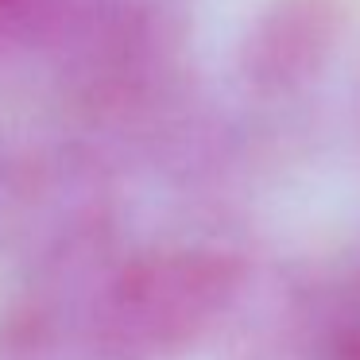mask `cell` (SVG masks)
I'll return each instance as SVG.
<instances>
[{"mask_svg":"<svg viewBox=\"0 0 360 360\" xmlns=\"http://www.w3.org/2000/svg\"><path fill=\"white\" fill-rule=\"evenodd\" d=\"M248 264L217 244L117 256L109 233L32 267L0 314V360H179L225 321Z\"/></svg>","mask_w":360,"mask_h":360,"instance_id":"cell-1","label":"cell"},{"mask_svg":"<svg viewBox=\"0 0 360 360\" xmlns=\"http://www.w3.org/2000/svg\"><path fill=\"white\" fill-rule=\"evenodd\" d=\"M190 24V0H66L51 39L89 86L128 94L163 74Z\"/></svg>","mask_w":360,"mask_h":360,"instance_id":"cell-2","label":"cell"},{"mask_svg":"<svg viewBox=\"0 0 360 360\" xmlns=\"http://www.w3.org/2000/svg\"><path fill=\"white\" fill-rule=\"evenodd\" d=\"M341 35V0H267L236 47V74L259 101H295L321 82Z\"/></svg>","mask_w":360,"mask_h":360,"instance_id":"cell-3","label":"cell"},{"mask_svg":"<svg viewBox=\"0 0 360 360\" xmlns=\"http://www.w3.org/2000/svg\"><path fill=\"white\" fill-rule=\"evenodd\" d=\"M310 352L314 360H360V271L318 310Z\"/></svg>","mask_w":360,"mask_h":360,"instance_id":"cell-4","label":"cell"},{"mask_svg":"<svg viewBox=\"0 0 360 360\" xmlns=\"http://www.w3.org/2000/svg\"><path fill=\"white\" fill-rule=\"evenodd\" d=\"M66 0H0V63L51 43Z\"/></svg>","mask_w":360,"mask_h":360,"instance_id":"cell-5","label":"cell"}]
</instances>
